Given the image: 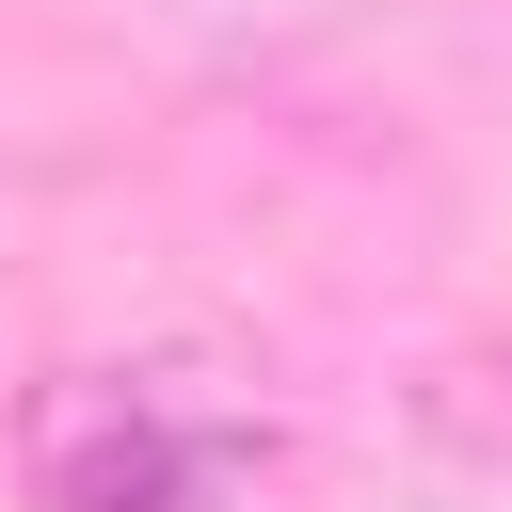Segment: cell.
<instances>
[{
	"instance_id": "1",
	"label": "cell",
	"mask_w": 512,
	"mask_h": 512,
	"mask_svg": "<svg viewBox=\"0 0 512 512\" xmlns=\"http://www.w3.org/2000/svg\"><path fill=\"white\" fill-rule=\"evenodd\" d=\"M16 480L32 512H224L256 480V416L176 368H48L16 400Z\"/></svg>"
}]
</instances>
